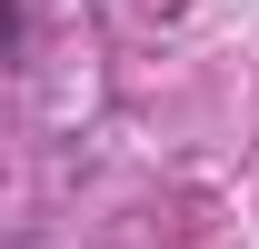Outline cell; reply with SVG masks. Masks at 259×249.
<instances>
[{
    "label": "cell",
    "mask_w": 259,
    "mask_h": 249,
    "mask_svg": "<svg viewBox=\"0 0 259 249\" xmlns=\"http://www.w3.org/2000/svg\"><path fill=\"white\" fill-rule=\"evenodd\" d=\"M20 40H30V20H20V0H0V70L20 60Z\"/></svg>",
    "instance_id": "cell-1"
}]
</instances>
